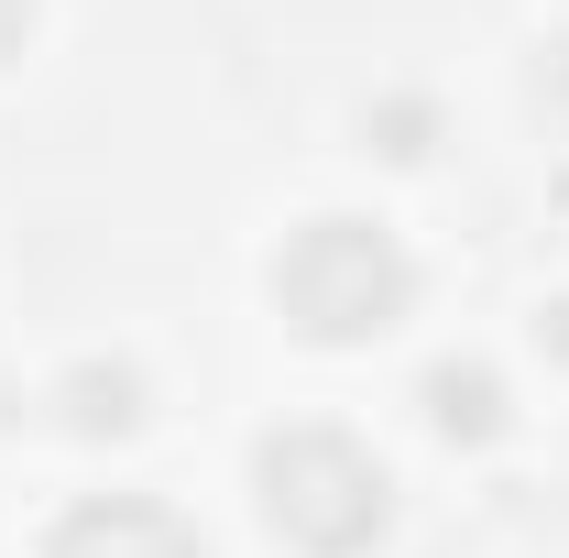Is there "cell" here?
Masks as SVG:
<instances>
[{
  "label": "cell",
  "instance_id": "cell-1",
  "mask_svg": "<svg viewBox=\"0 0 569 558\" xmlns=\"http://www.w3.org/2000/svg\"><path fill=\"white\" fill-rule=\"evenodd\" d=\"M274 307L318 350H351V340H383L417 307V263L383 219H307L274 252Z\"/></svg>",
  "mask_w": 569,
  "mask_h": 558
},
{
  "label": "cell",
  "instance_id": "cell-2",
  "mask_svg": "<svg viewBox=\"0 0 569 558\" xmlns=\"http://www.w3.org/2000/svg\"><path fill=\"white\" fill-rule=\"evenodd\" d=\"M252 482H263L274 537H296L307 558H361L395 515V482L351 427H274L252 449Z\"/></svg>",
  "mask_w": 569,
  "mask_h": 558
},
{
  "label": "cell",
  "instance_id": "cell-3",
  "mask_svg": "<svg viewBox=\"0 0 569 558\" xmlns=\"http://www.w3.org/2000/svg\"><path fill=\"white\" fill-rule=\"evenodd\" d=\"M44 558H209V548H198V526H187L176 504H153V492H99V504H77L67 526L44 537Z\"/></svg>",
  "mask_w": 569,
  "mask_h": 558
},
{
  "label": "cell",
  "instance_id": "cell-4",
  "mask_svg": "<svg viewBox=\"0 0 569 558\" xmlns=\"http://www.w3.org/2000/svg\"><path fill=\"white\" fill-rule=\"evenodd\" d=\"M427 417H438V438H493L503 427V383L482 361H438V372H427Z\"/></svg>",
  "mask_w": 569,
  "mask_h": 558
},
{
  "label": "cell",
  "instance_id": "cell-5",
  "mask_svg": "<svg viewBox=\"0 0 569 558\" xmlns=\"http://www.w3.org/2000/svg\"><path fill=\"white\" fill-rule=\"evenodd\" d=\"M67 395H77V427H132L142 417V383L121 372V361H110V372H77Z\"/></svg>",
  "mask_w": 569,
  "mask_h": 558
},
{
  "label": "cell",
  "instance_id": "cell-6",
  "mask_svg": "<svg viewBox=\"0 0 569 558\" xmlns=\"http://www.w3.org/2000/svg\"><path fill=\"white\" fill-rule=\"evenodd\" d=\"M22 33H33V0H0V56H22Z\"/></svg>",
  "mask_w": 569,
  "mask_h": 558
},
{
  "label": "cell",
  "instance_id": "cell-7",
  "mask_svg": "<svg viewBox=\"0 0 569 558\" xmlns=\"http://www.w3.org/2000/svg\"><path fill=\"white\" fill-rule=\"evenodd\" d=\"M559 88H569V56H559Z\"/></svg>",
  "mask_w": 569,
  "mask_h": 558
}]
</instances>
